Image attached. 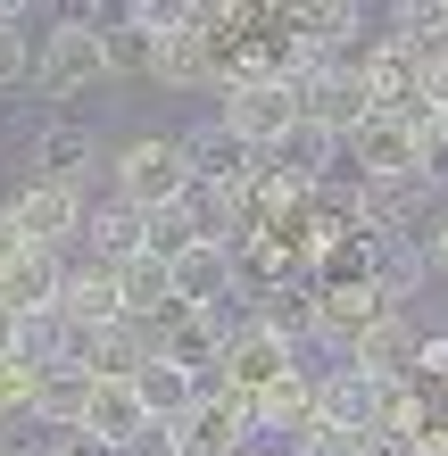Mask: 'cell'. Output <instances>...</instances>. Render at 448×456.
Segmentation results:
<instances>
[{"label":"cell","mask_w":448,"mask_h":456,"mask_svg":"<svg viewBox=\"0 0 448 456\" xmlns=\"http://www.w3.org/2000/svg\"><path fill=\"white\" fill-rule=\"evenodd\" d=\"M109 191L125 208H142V216H158V208H183L191 200V158H183V133H134V142L109 150Z\"/></svg>","instance_id":"6da1fadb"},{"label":"cell","mask_w":448,"mask_h":456,"mask_svg":"<svg viewBox=\"0 0 448 456\" xmlns=\"http://www.w3.org/2000/svg\"><path fill=\"white\" fill-rule=\"evenodd\" d=\"M100 9H59L50 34L34 50V92L42 100H84L92 84H109V59H100Z\"/></svg>","instance_id":"7a4b0ae2"},{"label":"cell","mask_w":448,"mask_h":456,"mask_svg":"<svg viewBox=\"0 0 448 456\" xmlns=\"http://www.w3.org/2000/svg\"><path fill=\"white\" fill-rule=\"evenodd\" d=\"M216 117L241 133L257 158H274L282 142H291V125H299L307 109H299V92L282 84V75H249V84H232V92H224V109H216Z\"/></svg>","instance_id":"3957f363"},{"label":"cell","mask_w":448,"mask_h":456,"mask_svg":"<svg viewBox=\"0 0 448 456\" xmlns=\"http://www.w3.org/2000/svg\"><path fill=\"white\" fill-rule=\"evenodd\" d=\"M382 315H390V307H382V290H374V282H357V274L315 282V348H324L332 365H349Z\"/></svg>","instance_id":"277c9868"},{"label":"cell","mask_w":448,"mask_h":456,"mask_svg":"<svg viewBox=\"0 0 448 456\" xmlns=\"http://www.w3.org/2000/svg\"><path fill=\"white\" fill-rule=\"evenodd\" d=\"M9 216H17V232L34 240V249H75V240H84V216H92V200L75 191V183H50V175H34L25 183V191L9 200Z\"/></svg>","instance_id":"5b68a950"},{"label":"cell","mask_w":448,"mask_h":456,"mask_svg":"<svg viewBox=\"0 0 448 456\" xmlns=\"http://www.w3.org/2000/svg\"><path fill=\"white\" fill-rule=\"evenodd\" d=\"M448 208V175H390V183H365V232H390V240H424V224Z\"/></svg>","instance_id":"8992f818"},{"label":"cell","mask_w":448,"mask_h":456,"mask_svg":"<svg viewBox=\"0 0 448 456\" xmlns=\"http://www.w3.org/2000/svg\"><path fill=\"white\" fill-rule=\"evenodd\" d=\"M183 158H191V183H200V191H249V183L266 175V158H257L224 117H208V125L183 133Z\"/></svg>","instance_id":"52a82bcc"},{"label":"cell","mask_w":448,"mask_h":456,"mask_svg":"<svg viewBox=\"0 0 448 456\" xmlns=\"http://www.w3.org/2000/svg\"><path fill=\"white\" fill-rule=\"evenodd\" d=\"M282 373H299V348L282 340L266 315H249V324L232 332V348H224V382L241 390V398H257V390H274Z\"/></svg>","instance_id":"ba28073f"},{"label":"cell","mask_w":448,"mask_h":456,"mask_svg":"<svg viewBox=\"0 0 448 456\" xmlns=\"http://www.w3.org/2000/svg\"><path fill=\"white\" fill-rule=\"evenodd\" d=\"M92 167H109V158H100V133L84 125V117H50L42 133H34V175H50V183H75V191H84L92 183Z\"/></svg>","instance_id":"9c48e42d"},{"label":"cell","mask_w":448,"mask_h":456,"mask_svg":"<svg viewBox=\"0 0 448 456\" xmlns=\"http://www.w3.org/2000/svg\"><path fill=\"white\" fill-rule=\"evenodd\" d=\"M59 315L75 332H109L125 324V282H117V265H67V282H59Z\"/></svg>","instance_id":"30bf717a"},{"label":"cell","mask_w":448,"mask_h":456,"mask_svg":"<svg viewBox=\"0 0 448 456\" xmlns=\"http://www.w3.org/2000/svg\"><path fill=\"white\" fill-rule=\"evenodd\" d=\"M167 274H175V307L183 315H208V307L241 299V265H232V249H208V240H200L191 257H175Z\"/></svg>","instance_id":"8fae6325"},{"label":"cell","mask_w":448,"mask_h":456,"mask_svg":"<svg viewBox=\"0 0 448 456\" xmlns=\"http://www.w3.org/2000/svg\"><path fill=\"white\" fill-rule=\"evenodd\" d=\"M299 109L324 125V133H340V142H349V133L374 117V92H365V75H357V67H324V75L299 92Z\"/></svg>","instance_id":"7c38bea8"},{"label":"cell","mask_w":448,"mask_h":456,"mask_svg":"<svg viewBox=\"0 0 448 456\" xmlns=\"http://www.w3.org/2000/svg\"><path fill=\"white\" fill-rule=\"evenodd\" d=\"M84 432L100 440V448H117V456H134L158 423H150V407H142V390L134 382H100L92 390V415H84Z\"/></svg>","instance_id":"4fadbf2b"},{"label":"cell","mask_w":448,"mask_h":456,"mask_svg":"<svg viewBox=\"0 0 448 456\" xmlns=\"http://www.w3.org/2000/svg\"><path fill=\"white\" fill-rule=\"evenodd\" d=\"M84 249H92V265H134V257H150V216L109 191V200L84 216Z\"/></svg>","instance_id":"5bb4252c"},{"label":"cell","mask_w":448,"mask_h":456,"mask_svg":"<svg viewBox=\"0 0 448 456\" xmlns=\"http://www.w3.org/2000/svg\"><path fill=\"white\" fill-rule=\"evenodd\" d=\"M92 373L84 365H42L34 373V423H50V432H84V415H92Z\"/></svg>","instance_id":"9a60e30c"},{"label":"cell","mask_w":448,"mask_h":456,"mask_svg":"<svg viewBox=\"0 0 448 456\" xmlns=\"http://www.w3.org/2000/svg\"><path fill=\"white\" fill-rule=\"evenodd\" d=\"M59 282H67L59 249H25L9 274H0V307H9V315H42V307H59Z\"/></svg>","instance_id":"2e32d148"},{"label":"cell","mask_w":448,"mask_h":456,"mask_svg":"<svg viewBox=\"0 0 448 456\" xmlns=\"http://www.w3.org/2000/svg\"><path fill=\"white\" fill-rule=\"evenodd\" d=\"M307 423H315V373H282L274 390H257V440L291 448Z\"/></svg>","instance_id":"e0dca14e"},{"label":"cell","mask_w":448,"mask_h":456,"mask_svg":"<svg viewBox=\"0 0 448 456\" xmlns=\"http://www.w3.org/2000/svg\"><path fill=\"white\" fill-rule=\"evenodd\" d=\"M274 167L291 175V183H307V191H324V183L340 175V133H324L315 117H299V125H291V142L274 150Z\"/></svg>","instance_id":"ac0fdd59"},{"label":"cell","mask_w":448,"mask_h":456,"mask_svg":"<svg viewBox=\"0 0 448 456\" xmlns=\"http://www.w3.org/2000/svg\"><path fill=\"white\" fill-rule=\"evenodd\" d=\"M134 390H142V407H150V423H183L200 407V373H183L175 357H150L142 373H134Z\"/></svg>","instance_id":"d6986e66"},{"label":"cell","mask_w":448,"mask_h":456,"mask_svg":"<svg viewBox=\"0 0 448 456\" xmlns=\"http://www.w3.org/2000/svg\"><path fill=\"white\" fill-rule=\"evenodd\" d=\"M100 59H109V75H150V67H158V42L117 9L109 25H100Z\"/></svg>","instance_id":"ffe728a7"},{"label":"cell","mask_w":448,"mask_h":456,"mask_svg":"<svg viewBox=\"0 0 448 456\" xmlns=\"http://www.w3.org/2000/svg\"><path fill=\"white\" fill-rule=\"evenodd\" d=\"M191 249H200L191 208H158V216H150V257H158V265H175V257H191Z\"/></svg>","instance_id":"44dd1931"},{"label":"cell","mask_w":448,"mask_h":456,"mask_svg":"<svg viewBox=\"0 0 448 456\" xmlns=\"http://www.w3.org/2000/svg\"><path fill=\"white\" fill-rule=\"evenodd\" d=\"M34 34H25V25H0V92H17L25 75H34Z\"/></svg>","instance_id":"7402d4cb"},{"label":"cell","mask_w":448,"mask_h":456,"mask_svg":"<svg viewBox=\"0 0 448 456\" xmlns=\"http://www.w3.org/2000/svg\"><path fill=\"white\" fill-rule=\"evenodd\" d=\"M17 415H34V365L25 357L0 365V423H17Z\"/></svg>","instance_id":"603a6c76"},{"label":"cell","mask_w":448,"mask_h":456,"mask_svg":"<svg viewBox=\"0 0 448 456\" xmlns=\"http://www.w3.org/2000/svg\"><path fill=\"white\" fill-rule=\"evenodd\" d=\"M291 456H365V440L340 432V423H307V432L291 440Z\"/></svg>","instance_id":"cb8c5ba5"},{"label":"cell","mask_w":448,"mask_h":456,"mask_svg":"<svg viewBox=\"0 0 448 456\" xmlns=\"http://www.w3.org/2000/svg\"><path fill=\"white\" fill-rule=\"evenodd\" d=\"M415 382L448 390V332H424V357H415Z\"/></svg>","instance_id":"d4e9b609"},{"label":"cell","mask_w":448,"mask_h":456,"mask_svg":"<svg viewBox=\"0 0 448 456\" xmlns=\"http://www.w3.org/2000/svg\"><path fill=\"white\" fill-rule=\"evenodd\" d=\"M424 432H432V423H424ZM424 432H365V456H432Z\"/></svg>","instance_id":"484cf974"},{"label":"cell","mask_w":448,"mask_h":456,"mask_svg":"<svg viewBox=\"0 0 448 456\" xmlns=\"http://www.w3.org/2000/svg\"><path fill=\"white\" fill-rule=\"evenodd\" d=\"M415 249H424V265H432V274H448V208L424 224V240H415Z\"/></svg>","instance_id":"4316f807"},{"label":"cell","mask_w":448,"mask_h":456,"mask_svg":"<svg viewBox=\"0 0 448 456\" xmlns=\"http://www.w3.org/2000/svg\"><path fill=\"white\" fill-rule=\"evenodd\" d=\"M25 249H34V240L17 232V216H9V200H0V274H9V265H17Z\"/></svg>","instance_id":"83f0119b"},{"label":"cell","mask_w":448,"mask_h":456,"mask_svg":"<svg viewBox=\"0 0 448 456\" xmlns=\"http://www.w3.org/2000/svg\"><path fill=\"white\" fill-rule=\"evenodd\" d=\"M9 357H25V315L0 307V365H9Z\"/></svg>","instance_id":"f1b7e54d"},{"label":"cell","mask_w":448,"mask_h":456,"mask_svg":"<svg viewBox=\"0 0 448 456\" xmlns=\"http://www.w3.org/2000/svg\"><path fill=\"white\" fill-rule=\"evenodd\" d=\"M50 456H117V448H100V440H92V432H67V440H59V448H50Z\"/></svg>","instance_id":"f546056e"},{"label":"cell","mask_w":448,"mask_h":456,"mask_svg":"<svg viewBox=\"0 0 448 456\" xmlns=\"http://www.w3.org/2000/svg\"><path fill=\"white\" fill-rule=\"evenodd\" d=\"M241 456H291V448H274V440H257V448H241Z\"/></svg>","instance_id":"4dcf8cb0"}]
</instances>
